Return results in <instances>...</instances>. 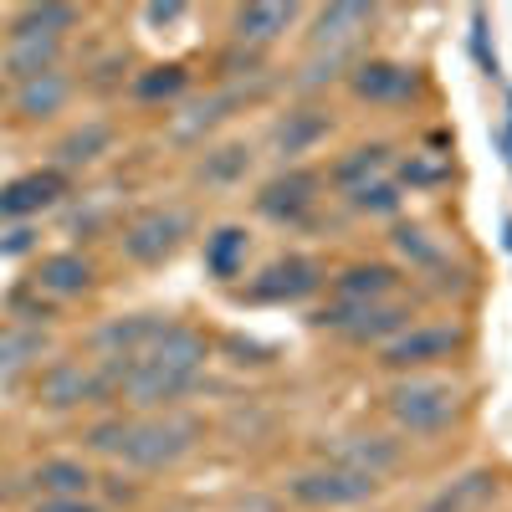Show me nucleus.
Here are the masks:
<instances>
[{
	"label": "nucleus",
	"instance_id": "nucleus-16",
	"mask_svg": "<svg viewBox=\"0 0 512 512\" xmlns=\"http://www.w3.org/2000/svg\"><path fill=\"white\" fill-rule=\"evenodd\" d=\"M390 169H395V149H390V144H359V149H349V154H338L323 180H328L333 190L354 195V190H364V185H374V180H390Z\"/></svg>",
	"mask_w": 512,
	"mask_h": 512
},
{
	"label": "nucleus",
	"instance_id": "nucleus-3",
	"mask_svg": "<svg viewBox=\"0 0 512 512\" xmlns=\"http://www.w3.org/2000/svg\"><path fill=\"white\" fill-rule=\"evenodd\" d=\"M190 226L195 221H190L185 205H149V210H139V216L123 226V256L134 267H159V262H169V256L185 246Z\"/></svg>",
	"mask_w": 512,
	"mask_h": 512
},
{
	"label": "nucleus",
	"instance_id": "nucleus-30",
	"mask_svg": "<svg viewBox=\"0 0 512 512\" xmlns=\"http://www.w3.org/2000/svg\"><path fill=\"white\" fill-rule=\"evenodd\" d=\"M185 88H190V72L180 62H159V67L134 77V98L139 103H169V98H180Z\"/></svg>",
	"mask_w": 512,
	"mask_h": 512
},
{
	"label": "nucleus",
	"instance_id": "nucleus-25",
	"mask_svg": "<svg viewBox=\"0 0 512 512\" xmlns=\"http://www.w3.org/2000/svg\"><path fill=\"white\" fill-rule=\"evenodd\" d=\"M41 349H47V333L41 328H31V323H6L0 328V384L26 374L41 359Z\"/></svg>",
	"mask_w": 512,
	"mask_h": 512
},
{
	"label": "nucleus",
	"instance_id": "nucleus-9",
	"mask_svg": "<svg viewBox=\"0 0 512 512\" xmlns=\"http://www.w3.org/2000/svg\"><path fill=\"white\" fill-rule=\"evenodd\" d=\"M323 282H328L323 262L292 251V256H277V262H267L262 272H256L246 297H251V303H303V297H313Z\"/></svg>",
	"mask_w": 512,
	"mask_h": 512
},
{
	"label": "nucleus",
	"instance_id": "nucleus-34",
	"mask_svg": "<svg viewBox=\"0 0 512 512\" xmlns=\"http://www.w3.org/2000/svg\"><path fill=\"white\" fill-rule=\"evenodd\" d=\"M123 446H128V420L123 415L118 420H103V425H93V431H88V451H98V456L123 461Z\"/></svg>",
	"mask_w": 512,
	"mask_h": 512
},
{
	"label": "nucleus",
	"instance_id": "nucleus-8",
	"mask_svg": "<svg viewBox=\"0 0 512 512\" xmlns=\"http://www.w3.org/2000/svg\"><path fill=\"white\" fill-rule=\"evenodd\" d=\"M349 82V98L354 103H369V108H400L420 93V72L405 67V62H390V57H364L344 72Z\"/></svg>",
	"mask_w": 512,
	"mask_h": 512
},
{
	"label": "nucleus",
	"instance_id": "nucleus-23",
	"mask_svg": "<svg viewBox=\"0 0 512 512\" xmlns=\"http://www.w3.org/2000/svg\"><path fill=\"white\" fill-rule=\"evenodd\" d=\"M390 246H395V256L410 267V272H441L446 262H451V251H446V241L431 231V226H395V236H390Z\"/></svg>",
	"mask_w": 512,
	"mask_h": 512
},
{
	"label": "nucleus",
	"instance_id": "nucleus-36",
	"mask_svg": "<svg viewBox=\"0 0 512 512\" xmlns=\"http://www.w3.org/2000/svg\"><path fill=\"white\" fill-rule=\"evenodd\" d=\"M36 512H98L88 497H52V502H36Z\"/></svg>",
	"mask_w": 512,
	"mask_h": 512
},
{
	"label": "nucleus",
	"instance_id": "nucleus-14",
	"mask_svg": "<svg viewBox=\"0 0 512 512\" xmlns=\"http://www.w3.org/2000/svg\"><path fill=\"white\" fill-rule=\"evenodd\" d=\"M169 328V318H159V313H134V318H108L103 328H98V354H103V364H123V359H139L154 338Z\"/></svg>",
	"mask_w": 512,
	"mask_h": 512
},
{
	"label": "nucleus",
	"instance_id": "nucleus-19",
	"mask_svg": "<svg viewBox=\"0 0 512 512\" xmlns=\"http://www.w3.org/2000/svg\"><path fill=\"white\" fill-rule=\"evenodd\" d=\"M57 62H62L57 36H6V52H0V67H6V77H16V82L57 72Z\"/></svg>",
	"mask_w": 512,
	"mask_h": 512
},
{
	"label": "nucleus",
	"instance_id": "nucleus-33",
	"mask_svg": "<svg viewBox=\"0 0 512 512\" xmlns=\"http://www.w3.org/2000/svg\"><path fill=\"white\" fill-rule=\"evenodd\" d=\"M231 103H236V93H216V98L195 103V108H190V113H185V118L175 123V134H180V139H200L205 128H216L221 118H231V113H226Z\"/></svg>",
	"mask_w": 512,
	"mask_h": 512
},
{
	"label": "nucleus",
	"instance_id": "nucleus-4",
	"mask_svg": "<svg viewBox=\"0 0 512 512\" xmlns=\"http://www.w3.org/2000/svg\"><path fill=\"white\" fill-rule=\"evenodd\" d=\"M379 477H369V472H354V466H333V461H323V466H308V472H297L292 482H287V497L297 502V507H318V512H328V507H359V502H374L379 497Z\"/></svg>",
	"mask_w": 512,
	"mask_h": 512
},
{
	"label": "nucleus",
	"instance_id": "nucleus-7",
	"mask_svg": "<svg viewBox=\"0 0 512 512\" xmlns=\"http://www.w3.org/2000/svg\"><path fill=\"white\" fill-rule=\"evenodd\" d=\"M328 180L318 175V169H303V164H292L282 169V175H272L262 190H256V216H267V221H282V226H297V221H308L318 200H323Z\"/></svg>",
	"mask_w": 512,
	"mask_h": 512
},
{
	"label": "nucleus",
	"instance_id": "nucleus-11",
	"mask_svg": "<svg viewBox=\"0 0 512 512\" xmlns=\"http://www.w3.org/2000/svg\"><path fill=\"white\" fill-rule=\"evenodd\" d=\"M374 6H359V0H338V6H323L318 16H313V31H308V47L313 52H344V57H354L359 52V41L369 36V26H374Z\"/></svg>",
	"mask_w": 512,
	"mask_h": 512
},
{
	"label": "nucleus",
	"instance_id": "nucleus-17",
	"mask_svg": "<svg viewBox=\"0 0 512 512\" xmlns=\"http://www.w3.org/2000/svg\"><path fill=\"white\" fill-rule=\"evenodd\" d=\"M328 134H333V118H328V113H318V108H292V113H282V118L272 123L267 144H272V154L297 159V154H313Z\"/></svg>",
	"mask_w": 512,
	"mask_h": 512
},
{
	"label": "nucleus",
	"instance_id": "nucleus-32",
	"mask_svg": "<svg viewBox=\"0 0 512 512\" xmlns=\"http://www.w3.org/2000/svg\"><path fill=\"white\" fill-rule=\"evenodd\" d=\"M344 200L359 210V216H400L405 190H400V180H374V185H364V190H354Z\"/></svg>",
	"mask_w": 512,
	"mask_h": 512
},
{
	"label": "nucleus",
	"instance_id": "nucleus-1",
	"mask_svg": "<svg viewBox=\"0 0 512 512\" xmlns=\"http://www.w3.org/2000/svg\"><path fill=\"white\" fill-rule=\"evenodd\" d=\"M384 415L395 420L400 436L431 441V436L451 431V420L461 415V384L446 374H400L384 390Z\"/></svg>",
	"mask_w": 512,
	"mask_h": 512
},
{
	"label": "nucleus",
	"instance_id": "nucleus-18",
	"mask_svg": "<svg viewBox=\"0 0 512 512\" xmlns=\"http://www.w3.org/2000/svg\"><path fill=\"white\" fill-rule=\"evenodd\" d=\"M328 461L354 466V472H369V477L384 482L400 466V441H390V436H344V441H333Z\"/></svg>",
	"mask_w": 512,
	"mask_h": 512
},
{
	"label": "nucleus",
	"instance_id": "nucleus-12",
	"mask_svg": "<svg viewBox=\"0 0 512 512\" xmlns=\"http://www.w3.org/2000/svg\"><path fill=\"white\" fill-rule=\"evenodd\" d=\"M333 303H384V297H400L405 272L395 262H349L333 272Z\"/></svg>",
	"mask_w": 512,
	"mask_h": 512
},
{
	"label": "nucleus",
	"instance_id": "nucleus-20",
	"mask_svg": "<svg viewBox=\"0 0 512 512\" xmlns=\"http://www.w3.org/2000/svg\"><path fill=\"white\" fill-rule=\"evenodd\" d=\"M67 98H72V77H67V72H41V77H31V82H16V113H21L26 123L57 118V113L67 108Z\"/></svg>",
	"mask_w": 512,
	"mask_h": 512
},
{
	"label": "nucleus",
	"instance_id": "nucleus-27",
	"mask_svg": "<svg viewBox=\"0 0 512 512\" xmlns=\"http://www.w3.org/2000/svg\"><path fill=\"white\" fill-rule=\"evenodd\" d=\"M113 149V123H103V118H93V123H82V128H72V134L57 144V159L72 169V164H93V159H103Z\"/></svg>",
	"mask_w": 512,
	"mask_h": 512
},
{
	"label": "nucleus",
	"instance_id": "nucleus-15",
	"mask_svg": "<svg viewBox=\"0 0 512 512\" xmlns=\"http://www.w3.org/2000/svg\"><path fill=\"white\" fill-rule=\"evenodd\" d=\"M303 16V6H277V0H251V6H236L231 16V36H236V47L246 52H262L272 47V41L282 31H292V21Z\"/></svg>",
	"mask_w": 512,
	"mask_h": 512
},
{
	"label": "nucleus",
	"instance_id": "nucleus-31",
	"mask_svg": "<svg viewBox=\"0 0 512 512\" xmlns=\"http://www.w3.org/2000/svg\"><path fill=\"white\" fill-rule=\"evenodd\" d=\"M451 180V159L446 154H405L400 159V190H441Z\"/></svg>",
	"mask_w": 512,
	"mask_h": 512
},
{
	"label": "nucleus",
	"instance_id": "nucleus-13",
	"mask_svg": "<svg viewBox=\"0 0 512 512\" xmlns=\"http://www.w3.org/2000/svg\"><path fill=\"white\" fill-rule=\"evenodd\" d=\"M67 195L62 169H36V175H16L11 185H0V221H31L41 210H52Z\"/></svg>",
	"mask_w": 512,
	"mask_h": 512
},
{
	"label": "nucleus",
	"instance_id": "nucleus-37",
	"mask_svg": "<svg viewBox=\"0 0 512 512\" xmlns=\"http://www.w3.org/2000/svg\"><path fill=\"white\" fill-rule=\"evenodd\" d=\"M144 16H149L154 26H169V21L185 16V6H180V0H164V6H159V0H154V6H144Z\"/></svg>",
	"mask_w": 512,
	"mask_h": 512
},
{
	"label": "nucleus",
	"instance_id": "nucleus-21",
	"mask_svg": "<svg viewBox=\"0 0 512 512\" xmlns=\"http://www.w3.org/2000/svg\"><path fill=\"white\" fill-rule=\"evenodd\" d=\"M246 256H251V231L236 226V221H226V226H216V231L205 236V272L216 277V282L241 277L246 272Z\"/></svg>",
	"mask_w": 512,
	"mask_h": 512
},
{
	"label": "nucleus",
	"instance_id": "nucleus-24",
	"mask_svg": "<svg viewBox=\"0 0 512 512\" xmlns=\"http://www.w3.org/2000/svg\"><path fill=\"white\" fill-rule=\"evenodd\" d=\"M31 482H36L41 502H52V497H88V492H93V472H88L82 461H72V456L41 461Z\"/></svg>",
	"mask_w": 512,
	"mask_h": 512
},
{
	"label": "nucleus",
	"instance_id": "nucleus-26",
	"mask_svg": "<svg viewBox=\"0 0 512 512\" xmlns=\"http://www.w3.org/2000/svg\"><path fill=\"white\" fill-rule=\"evenodd\" d=\"M77 6H62V0H47V6H21L11 21V36H67L77 26Z\"/></svg>",
	"mask_w": 512,
	"mask_h": 512
},
{
	"label": "nucleus",
	"instance_id": "nucleus-2",
	"mask_svg": "<svg viewBox=\"0 0 512 512\" xmlns=\"http://www.w3.org/2000/svg\"><path fill=\"white\" fill-rule=\"evenodd\" d=\"M195 446H200V420L195 415H185V410H154V415L128 420L123 461L139 466V472H169V466H180Z\"/></svg>",
	"mask_w": 512,
	"mask_h": 512
},
{
	"label": "nucleus",
	"instance_id": "nucleus-35",
	"mask_svg": "<svg viewBox=\"0 0 512 512\" xmlns=\"http://www.w3.org/2000/svg\"><path fill=\"white\" fill-rule=\"evenodd\" d=\"M31 226H11L6 236H0V256H21V251H31Z\"/></svg>",
	"mask_w": 512,
	"mask_h": 512
},
{
	"label": "nucleus",
	"instance_id": "nucleus-10",
	"mask_svg": "<svg viewBox=\"0 0 512 512\" xmlns=\"http://www.w3.org/2000/svg\"><path fill=\"white\" fill-rule=\"evenodd\" d=\"M36 395L47 410H77V405H93V400H113L103 364L93 369V364H77V359H57V364L41 369Z\"/></svg>",
	"mask_w": 512,
	"mask_h": 512
},
{
	"label": "nucleus",
	"instance_id": "nucleus-6",
	"mask_svg": "<svg viewBox=\"0 0 512 512\" xmlns=\"http://www.w3.org/2000/svg\"><path fill=\"white\" fill-rule=\"evenodd\" d=\"M466 349V333L456 323H410L400 338L379 349V364L395 369V374H425L446 359H456Z\"/></svg>",
	"mask_w": 512,
	"mask_h": 512
},
{
	"label": "nucleus",
	"instance_id": "nucleus-22",
	"mask_svg": "<svg viewBox=\"0 0 512 512\" xmlns=\"http://www.w3.org/2000/svg\"><path fill=\"white\" fill-rule=\"evenodd\" d=\"M93 282H98L93 262H88V256H77V251H57V256H47V262L36 267V287L47 297H82Z\"/></svg>",
	"mask_w": 512,
	"mask_h": 512
},
{
	"label": "nucleus",
	"instance_id": "nucleus-28",
	"mask_svg": "<svg viewBox=\"0 0 512 512\" xmlns=\"http://www.w3.org/2000/svg\"><path fill=\"white\" fill-rule=\"evenodd\" d=\"M492 492H497V477L492 472H466L461 482H451L431 502V512H477L482 502H492Z\"/></svg>",
	"mask_w": 512,
	"mask_h": 512
},
{
	"label": "nucleus",
	"instance_id": "nucleus-29",
	"mask_svg": "<svg viewBox=\"0 0 512 512\" xmlns=\"http://www.w3.org/2000/svg\"><path fill=\"white\" fill-rule=\"evenodd\" d=\"M246 169H251V149L246 144H221V149H205V159H200V169L195 175L205 180V185H236V180H246Z\"/></svg>",
	"mask_w": 512,
	"mask_h": 512
},
{
	"label": "nucleus",
	"instance_id": "nucleus-5",
	"mask_svg": "<svg viewBox=\"0 0 512 512\" xmlns=\"http://www.w3.org/2000/svg\"><path fill=\"white\" fill-rule=\"evenodd\" d=\"M318 323L333 328L338 338H349V344L384 349L390 338H400L415 323V313H410L405 297H384V303H333L328 313H318Z\"/></svg>",
	"mask_w": 512,
	"mask_h": 512
}]
</instances>
